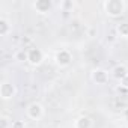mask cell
Returning a JSON list of instances; mask_svg holds the SVG:
<instances>
[{
  "mask_svg": "<svg viewBox=\"0 0 128 128\" xmlns=\"http://www.w3.org/2000/svg\"><path fill=\"white\" fill-rule=\"evenodd\" d=\"M104 11L108 17L118 18L125 12V3L122 0H107L104 3Z\"/></svg>",
  "mask_w": 128,
  "mask_h": 128,
  "instance_id": "obj_1",
  "label": "cell"
},
{
  "mask_svg": "<svg viewBox=\"0 0 128 128\" xmlns=\"http://www.w3.org/2000/svg\"><path fill=\"white\" fill-rule=\"evenodd\" d=\"M54 62H56V65L60 66V68H66L71 65V62H72V54L68 51V50H59L54 56Z\"/></svg>",
  "mask_w": 128,
  "mask_h": 128,
  "instance_id": "obj_2",
  "label": "cell"
},
{
  "mask_svg": "<svg viewBox=\"0 0 128 128\" xmlns=\"http://www.w3.org/2000/svg\"><path fill=\"white\" fill-rule=\"evenodd\" d=\"M26 113H27V118L32 119V120H39L42 116H44V107L42 104L39 102H30L26 108Z\"/></svg>",
  "mask_w": 128,
  "mask_h": 128,
  "instance_id": "obj_3",
  "label": "cell"
},
{
  "mask_svg": "<svg viewBox=\"0 0 128 128\" xmlns=\"http://www.w3.org/2000/svg\"><path fill=\"white\" fill-rule=\"evenodd\" d=\"M42 60H44V53H42L41 48H35L33 47V48H29L27 50V62L30 63L32 66L41 65Z\"/></svg>",
  "mask_w": 128,
  "mask_h": 128,
  "instance_id": "obj_4",
  "label": "cell"
},
{
  "mask_svg": "<svg viewBox=\"0 0 128 128\" xmlns=\"http://www.w3.org/2000/svg\"><path fill=\"white\" fill-rule=\"evenodd\" d=\"M17 94V88L9 83V82H2V84H0V96H2V100L8 101L11 98H14Z\"/></svg>",
  "mask_w": 128,
  "mask_h": 128,
  "instance_id": "obj_5",
  "label": "cell"
},
{
  "mask_svg": "<svg viewBox=\"0 0 128 128\" xmlns=\"http://www.w3.org/2000/svg\"><path fill=\"white\" fill-rule=\"evenodd\" d=\"M92 80L96 84H106L108 82V72L102 68H95L92 71Z\"/></svg>",
  "mask_w": 128,
  "mask_h": 128,
  "instance_id": "obj_6",
  "label": "cell"
},
{
  "mask_svg": "<svg viewBox=\"0 0 128 128\" xmlns=\"http://www.w3.org/2000/svg\"><path fill=\"white\" fill-rule=\"evenodd\" d=\"M112 76L116 80H122L125 76H128V68L124 65V63H118V65H114L113 70H112Z\"/></svg>",
  "mask_w": 128,
  "mask_h": 128,
  "instance_id": "obj_7",
  "label": "cell"
},
{
  "mask_svg": "<svg viewBox=\"0 0 128 128\" xmlns=\"http://www.w3.org/2000/svg\"><path fill=\"white\" fill-rule=\"evenodd\" d=\"M33 8L39 14H48L51 9V2L50 0H38V2L33 3Z\"/></svg>",
  "mask_w": 128,
  "mask_h": 128,
  "instance_id": "obj_8",
  "label": "cell"
},
{
  "mask_svg": "<svg viewBox=\"0 0 128 128\" xmlns=\"http://www.w3.org/2000/svg\"><path fill=\"white\" fill-rule=\"evenodd\" d=\"M74 128H92V119L89 116H78L74 120Z\"/></svg>",
  "mask_w": 128,
  "mask_h": 128,
  "instance_id": "obj_9",
  "label": "cell"
},
{
  "mask_svg": "<svg viewBox=\"0 0 128 128\" xmlns=\"http://www.w3.org/2000/svg\"><path fill=\"white\" fill-rule=\"evenodd\" d=\"M11 32V24L6 18H0V36H8Z\"/></svg>",
  "mask_w": 128,
  "mask_h": 128,
  "instance_id": "obj_10",
  "label": "cell"
},
{
  "mask_svg": "<svg viewBox=\"0 0 128 128\" xmlns=\"http://www.w3.org/2000/svg\"><path fill=\"white\" fill-rule=\"evenodd\" d=\"M116 32L120 38H128V21H124V23H119L116 26Z\"/></svg>",
  "mask_w": 128,
  "mask_h": 128,
  "instance_id": "obj_11",
  "label": "cell"
},
{
  "mask_svg": "<svg viewBox=\"0 0 128 128\" xmlns=\"http://www.w3.org/2000/svg\"><path fill=\"white\" fill-rule=\"evenodd\" d=\"M15 60H18V62H27V50H24V48L18 50L15 53Z\"/></svg>",
  "mask_w": 128,
  "mask_h": 128,
  "instance_id": "obj_12",
  "label": "cell"
},
{
  "mask_svg": "<svg viewBox=\"0 0 128 128\" xmlns=\"http://www.w3.org/2000/svg\"><path fill=\"white\" fill-rule=\"evenodd\" d=\"M12 122L8 116H0V128H12Z\"/></svg>",
  "mask_w": 128,
  "mask_h": 128,
  "instance_id": "obj_13",
  "label": "cell"
},
{
  "mask_svg": "<svg viewBox=\"0 0 128 128\" xmlns=\"http://www.w3.org/2000/svg\"><path fill=\"white\" fill-rule=\"evenodd\" d=\"M12 128H26L24 120H14L12 122Z\"/></svg>",
  "mask_w": 128,
  "mask_h": 128,
  "instance_id": "obj_14",
  "label": "cell"
},
{
  "mask_svg": "<svg viewBox=\"0 0 128 128\" xmlns=\"http://www.w3.org/2000/svg\"><path fill=\"white\" fill-rule=\"evenodd\" d=\"M119 83H120L122 88H126V89H128V76H125L122 80H119Z\"/></svg>",
  "mask_w": 128,
  "mask_h": 128,
  "instance_id": "obj_15",
  "label": "cell"
},
{
  "mask_svg": "<svg viewBox=\"0 0 128 128\" xmlns=\"http://www.w3.org/2000/svg\"><path fill=\"white\" fill-rule=\"evenodd\" d=\"M60 6H62V8H72V3H71V2H63Z\"/></svg>",
  "mask_w": 128,
  "mask_h": 128,
  "instance_id": "obj_16",
  "label": "cell"
}]
</instances>
